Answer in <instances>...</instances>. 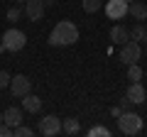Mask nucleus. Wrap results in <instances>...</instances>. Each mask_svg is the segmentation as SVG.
I'll list each match as a JSON object with an SVG mask.
<instances>
[{
  "instance_id": "f257e3e1",
  "label": "nucleus",
  "mask_w": 147,
  "mask_h": 137,
  "mask_svg": "<svg viewBox=\"0 0 147 137\" xmlns=\"http://www.w3.org/2000/svg\"><path fill=\"white\" fill-rule=\"evenodd\" d=\"M79 42V27L71 20H61L54 25L52 34H49V44L52 47H71Z\"/></svg>"
},
{
  "instance_id": "f03ea898",
  "label": "nucleus",
  "mask_w": 147,
  "mask_h": 137,
  "mask_svg": "<svg viewBox=\"0 0 147 137\" xmlns=\"http://www.w3.org/2000/svg\"><path fill=\"white\" fill-rule=\"evenodd\" d=\"M118 130L123 132V135H137V132L142 130V118L137 115V113H130V110H123L120 115H118Z\"/></svg>"
},
{
  "instance_id": "7ed1b4c3",
  "label": "nucleus",
  "mask_w": 147,
  "mask_h": 137,
  "mask_svg": "<svg viewBox=\"0 0 147 137\" xmlns=\"http://www.w3.org/2000/svg\"><path fill=\"white\" fill-rule=\"evenodd\" d=\"M3 44H5V52H20V49H25L27 37H25L22 30L10 27V30H5V34H3Z\"/></svg>"
},
{
  "instance_id": "20e7f679",
  "label": "nucleus",
  "mask_w": 147,
  "mask_h": 137,
  "mask_svg": "<svg viewBox=\"0 0 147 137\" xmlns=\"http://www.w3.org/2000/svg\"><path fill=\"white\" fill-rule=\"evenodd\" d=\"M37 132L44 137H57L61 135V120H59L57 115H44L42 120H39V125H37Z\"/></svg>"
},
{
  "instance_id": "39448f33",
  "label": "nucleus",
  "mask_w": 147,
  "mask_h": 137,
  "mask_svg": "<svg viewBox=\"0 0 147 137\" xmlns=\"http://www.w3.org/2000/svg\"><path fill=\"white\" fill-rule=\"evenodd\" d=\"M120 59L125 64H137L142 59V47L140 42H135V39H127L125 44H120Z\"/></svg>"
},
{
  "instance_id": "423d86ee",
  "label": "nucleus",
  "mask_w": 147,
  "mask_h": 137,
  "mask_svg": "<svg viewBox=\"0 0 147 137\" xmlns=\"http://www.w3.org/2000/svg\"><path fill=\"white\" fill-rule=\"evenodd\" d=\"M10 93L15 95V98H22V95H27V93H32V81L27 79L25 74H17V76H12L10 79Z\"/></svg>"
},
{
  "instance_id": "0eeeda50",
  "label": "nucleus",
  "mask_w": 147,
  "mask_h": 137,
  "mask_svg": "<svg viewBox=\"0 0 147 137\" xmlns=\"http://www.w3.org/2000/svg\"><path fill=\"white\" fill-rule=\"evenodd\" d=\"M127 15V3L125 0H108L105 3V17L108 20H123Z\"/></svg>"
},
{
  "instance_id": "6e6552de",
  "label": "nucleus",
  "mask_w": 147,
  "mask_h": 137,
  "mask_svg": "<svg viewBox=\"0 0 147 137\" xmlns=\"http://www.w3.org/2000/svg\"><path fill=\"white\" fill-rule=\"evenodd\" d=\"M22 12H25L27 20L37 22V20H42V17H44V3H42V0H27L25 5H22Z\"/></svg>"
},
{
  "instance_id": "1a4fd4ad",
  "label": "nucleus",
  "mask_w": 147,
  "mask_h": 137,
  "mask_svg": "<svg viewBox=\"0 0 147 137\" xmlns=\"http://www.w3.org/2000/svg\"><path fill=\"white\" fill-rule=\"evenodd\" d=\"M125 98L130 100L132 105H142V103H145L147 93H145V88H142V83H140V81H132V83L127 86V91H125Z\"/></svg>"
},
{
  "instance_id": "9d476101",
  "label": "nucleus",
  "mask_w": 147,
  "mask_h": 137,
  "mask_svg": "<svg viewBox=\"0 0 147 137\" xmlns=\"http://www.w3.org/2000/svg\"><path fill=\"white\" fill-rule=\"evenodd\" d=\"M22 110L25 113H39L42 110V98L39 95H34V93H27V95H22Z\"/></svg>"
},
{
  "instance_id": "9b49d317",
  "label": "nucleus",
  "mask_w": 147,
  "mask_h": 137,
  "mask_svg": "<svg viewBox=\"0 0 147 137\" xmlns=\"http://www.w3.org/2000/svg\"><path fill=\"white\" fill-rule=\"evenodd\" d=\"M3 122L10 125V127L22 125V108H7V110L3 113Z\"/></svg>"
},
{
  "instance_id": "f8f14e48",
  "label": "nucleus",
  "mask_w": 147,
  "mask_h": 137,
  "mask_svg": "<svg viewBox=\"0 0 147 137\" xmlns=\"http://www.w3.org/2000/svg\"><path fill=\"white\" fill-rule=\"evenodd\" d=\"M127 39H130V30L123 25H115V27H110V42L113 44H125Z\"/></svg>"
},
{
  "instance_id": "ddd939ff",
  "label": "nucleus",
  "mask_w": 147,
  "mask_h": 137,
  "mask_svg": "<svg viewBox=\"0 0 147 137\" xmlns=\"http://www.w3.org/2000/svg\"><path fill=\"white\" fill-rule=\"evenodd\" d=\"M127 15H132L137 22L147 20V5L145 3H127Z\"/></svg>"
},
{
  "instance_id": "4468645a",
  "label": "nucleus",
  "mask_w": 147,
  "mask_h": 137,
  "mask_svg": "<svg viewBox=\"0 0 147 137\" xmlns=\"http://www.w3.org/2000/svg\"><path fill=\"white\" fill-rule=\"evenodd\" d=\"M61 132L64 135H79L81 132V122L76 120V118H66V120H61Z\"/></svg>"
},
{
  "instance_id": "2eb2a0df",
  "label": "nucleus",
  "mask_w": 147,
  "mask_h": 137,
  "mask_svg": "<svg viewBox=\"0 0 147 137\" xmlns=\"http://www.w3.org/2000/svg\"><path fill=\"white\" fill-rule=\"evenodd\" d=\"M130 39H135V42H147V27H145V22H135V25H132Z\"/></svg>"
},
{
  "instance_id": "dca6fc26",
  "label": "nucleus",
  "mask_w": 147,
  "mask_h": 137,
  "mask_svg": "<svg viewBox=\"0 0 147 137\" xmlns=\"http://www.w3.org/2000/svg\"><path fill=\"white\" fill-rule=\"evenodd\" d=\"M81 7H84V12L93 15V12H98L103 7V0H81Z\"/></svg>"
},
{
  "instance_id": "f3484780",
  "label": "nucleus",
  "mask_w": 147,
  "mask_h": 137,
  "mask_svg": "<svg viewBox=\"0 0 147 137\" xmlns=\"http://www.w3.org/2000/svg\"><path fill=\"white\" fill-rule=\"evenodd\" d=\"M127 81H142V68L137 64H127Z\"/></svg>"
},
{
  "instance_id": "a211bd4d",
  "label": "nucleus",
  "mask_w": 147,
  "mask_h": 137,
  "mask_svg": "<svg viewBox=\"0 0 147 137\" xmlns=\"http://www.w3.org/2000/svg\"><path fill=\"white\" fill-rule=\"evenodd\" d=\"M88 137H110V130L105 125H96L88 130Z\"/></svg>"
},
{
  "instance_id": "6ab92c4d",
  "label": "nucleus",
  "mask_w": 147,
  "mask_h": 137,
  "mask_svg": "<svg viewBox=\"0 0 147 137\" xmlns=\"http://www.w3.org/2000/svg\"><path fill=\"white\" fill-rule=\"evenodd\" d=\"M12 135H15V137H32L34 130L27 127V125H17V127H12Z\"/></svg>"
},
{
  "instance_id": "aec40b11",
  "label": "nucleus",
  "mask_w": 147,
  "mask_h": 137,
  "mask_svg": "<svg viewBox=\"0 0 147 137\" xmlns=\"http://www.w3.org/2000/svg\"><path fill=\"white\" fill-rule=\"evenodd\" d=\"M22 15H25V12H22V5H20V3H17L15 7H10V10H7V20H10V22H17Z\"/></svg>"
},
{
  "instance_id": "412c9836",
  "label": "nucleus",
  "mask_w": 147,
  "mask_h": 137,
  "mask_svg": "<svg viewBox=\"0 0 147 137\" xmlns=\"http://www.w3.org/2000/svg\"><path fill=\"white\" fill-rule=\"evenodd\" d=\"M10 79L12 76L7 74V71H0V88H7V86H10Z\"/></svg>"
},
{
  "instance_id": "4be33fe9",
  "label": "nucleus",
  "mask_w": 147,
  "mask_h": 137,
  "mask_svg": "<svg viewBox=\"0 0 147 137\" xmlns=\"http://www.w3.org/2000/svg\"><path fill=\"white\" fill-rule=\"evenodd\" d=\"M0 137H12V127L5 125V122H0Z\"/></svg>"
},
{
  "instance_id": "5701e85b",
  "label": "nucleus",
  "mask_w": 147,
  "mask_h": 137,
  "mask_svg": "<svg viewBox=\"0 0 147 137\" xmlns=\"http://www.w3.org/2000/svg\"><path fill=\"white\" fill-rule=\"evenodd\" d=\"M132 105V103H130V100H127V98H123L120 100V110H127V108H130Z\"/></svg>"
},
{
  "instance_id": "b1692460",
  "label": "nucleus",
  "mask_w": 147,
  "mask_h": 137,
  "mask_svg": "<svg viewBox=\"0 0 147 137\" xmlns=\"http://www.w3.org/2000/svg\"><path fill=\"white\" fill-rule=\"evenodd\" d=\"M120 113H123V110H120V105H115V108H110V115H113V118H118V115H120Z\"/></svg>"
},
{
  "instance_id": "393cba45",
  "label": "nucleus",
  "mask_w": 147,
  "mask_h": 137,
  "mask_svg": "<svg viewBox=\"0 0 147 137\" xmlns=\"http://www.w3.org/2000/svg\"><path fill=\"white\" fill-rule=\"evenodd\" d=\"M44 3V7H49V5H54V0H42Z\"/></svg>"
},
{
  "instance_id": "a878e982",
  "label": "nucleus",
  "mask_w": 147,
  "mask_h": 137,
  "mask_svg": "<svg viewBox=\"0 0 147 137\" xmlns=\"http://www.w3.org/2000/svg\"><path fill=\"white\" fill-rule=\"evenodd\" d=\"M15 3H20V5H25V3H27V0H15Z\"/></svg>"
},
{
  "instance_id": "bb28decb",
  "label": "nucleus",
  "mask_w": 147,
  "mask_h": 137,
  "mask_svg": "<svg viewBox=\"0 0 147 137\" xmlns=\"http://www.w3.org/2000/svg\"><path fill=\"white\" fill-rule=\"evenodd\" d=\"M0 122H3V113H0Z\"/></svg>"
},
{
  "instance_id": "cd10ccee",
  "label": "nucleus",
  "mask_w": 147,
  "mask_h": 137,
  "mask_svg": "<svg viewBox=\"0 0 147 137\" xmlns=\"http://www.w3.org/2000/svg\"><path fill=\"white\" fill-rule=\"evenodd\" d=\"M145 44H147V42H145ZM145 56H147V49H145Z\"/></svg>"
},
{
  "instance_id": "c85d7f7f",
  "label": "nucleus",
  "mask_w": 147,
  "mask_h": 137,
  "mask_svg": "<svg viewBox=\"0 0 147 137\" xmlns=\"http://www.w3.org/2000/svg\"><path fill=\"white\" fill-rule=\"evenodd\" d=\"M125 3H132V0H125Z\"/></svg>"
}]
</instances>
